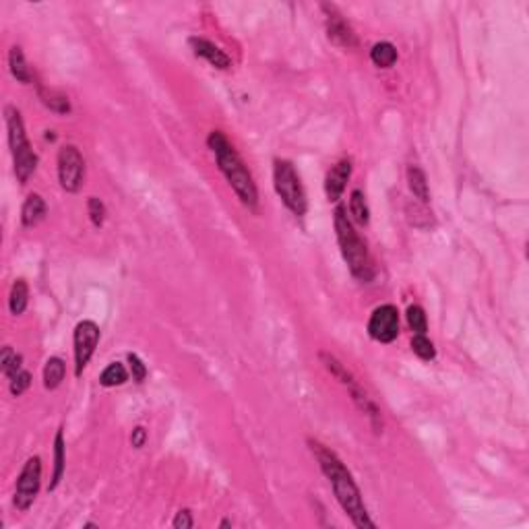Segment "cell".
Returning <instances> with one entry per match:
<instances>
[{
	"label": "cell",
	"mask_w": 529,
	"mask_h": 529,
	"mask_svg": "<svg viewBox=\"0 0 529 529\" xmlns=\"http://www.w3.org/2000/svg\"><path fill=\"white\" fill-rule=\"evenodd\" d=\"M85 180V160L75 145H64L58 151V182L66 192H79Z\"/></svg>",
	"instance_id": "obj_6"
},
{
	"label": "cell",
	"mask_w": 529,
	"mask_h": 529,
	"mask_svg": "<svg viewBox=\"0 0 529 529\" xmlns=\"http://www.w3.org/2000/svg\"><path fill=\"white\" fill-rule=\"evenodd\" d=\"M13 166H15V176L21 184H27L34 172L38 170V155L31 147L19 151L13 155Z\"/></svg>",
	"instance_id": "obj_14"
},
{
	"label": "cell",
	"mask_w": 529,
	"mask_h": 529,
	"mask_svg": "<svg viewBox=\"0 0 529 529\" xmlns=\"http://www.w3.org/2000/svg\"><path fill=\"white\" fill-rule=\"evenodd\" d=\"M40 99H42V104H44L45 108H50L56 114H69L71 112V101L60 91L40 87Z\"/></svg>",
	"instance_id": "obj_23"
},
{
	"label": "cell",
	"mask_w": 529,
	"mask_h": 529,
	"mask_svg": "<svg viewBox=\"0 0 529 529\" xmlns=\"http://www.w3.org/2000/svg\"><path fill=\"white\" fill-rule=\"evenodd\" d=\"M405 316H407V325H409V329L416 333V335H426V331H428V318H426V312L422 306H418V304H411L407 312H405Z\"/></svg>",
	"instance_id": "obj_25"
},
{
	"label": "cell",
	"mask_w": 529,
	"mask_h": 529,
	"mask_svg": "<svg viewBox=\"0 0 529 529\" xmlns=\"http://www.w3.org/2000/svg\"><path fill=\"white\" fill-rule=\"evenodd\" d=\"M129 381V372L127 368L120 364V362H112L104 368V372L99 374V385L106 387V389H112V387H120Z\"/></svg>",
	"instance_id": "obj_20"
},
{
	"label": "cell",
	"mask_w": 529,
	"mask_h": 529,
	"mask_svg": "<svg viewBox=\"0 0 529 529\" xmlns=\"http://www.w3.org/2000/svg\"><path fill=\"white\" fill-rule=\"evenodd\" d=\"M64 372H66V366H64V360L62 358H50L45 362L44 366V387L48 391H54L62 385L64 381Z\"/></svg>",
	"instance_id": "obj_19"
},
{
	"label": "cell",
	"mask_w": 529,
	"mask_h": 529,
	"mask_svg": "<svg viewBox=\"0 0 529 529\" xmlns=\"http://www.w3.org/2000/svg\"><path fill=\"white\" fill-rule=\"evenodd\" d=\"M145 442H147V430L143 426H136L131 435V444L134 449H143Z\"/></svg>",
	"instance_id": "obj_32"
},
{
	"label": "cell",
	"mask_w": 529,
	"mask_h": 529,
	"mask_svg": "<svg viewBox=\"0 0 529 529\" xmlns=\"http://www.w3.org/2000/svg\"><path fill=\"white\" fill-rule=\"evenodd\" d=\"M333 223H335V236L344 255V261L350 267V273L358 281L370 283L374 279V263L368 253L366 242L358 236L353 230L352 220L348 218V209L339 205L333 213Z\"/></svg>",
	"instance_id": "obj_3"
},
{
	"label": "cell",
	"mask_w": 529,
	"mask_h": 529,
	"mask_svg": "<svg viewBox=\"0 0 529 529\" xmlns=\"http://www.w3.org/2000/svg\"><path fill=\"white\" fill-rule=\"evenodd\" d=\"M273 186L277 197L283 201V205L296 216L304 218L309 209L306 192L302 186V180L298 176L296 168L288 160H275L273 162Z\"/></svg>",
	"instance_id": "obj_5"
},
{
	"label": "cell",
	"mask_w": 529,
	"mask_h": 529,
	"mask_svg": "<svg viewBox=\"0 0 529 529\" xmlns=\"http://www.w3.org/2000/svg\"><path fill=\"white\" fill-rule=\"evenodd\" d=\"M350 213H352V220L360 225H368L370 221V209H368V203H366V197L362 190H352L350 195Z\"/></svg>",
	"instance_id": "obj_24"
},
{
	"label": "cell",
	"mask_w": 529,
	"mask_h": 529,
	"mask_svg": "<svg viewBox=\"0 0 529 529\" xmlns=\"http://www.w3.org/2000/svg\"><path fill=\"white\" fill-rule=\"evenodd\" d=\"M45 218V201L42 199V195L38 192H31L25 203H23V209H21V223L25 227H34L38 225L40 221Z\"/></svg>",
	"instance_id": "obj_15"
},
{
	"label": "cell",
	"mask_w": 529,
	"mask_h": 529,
	"mask_svg": "<svg viewBox=\"0 0 529 529\" xmlns=\"http://www.w3.org/2000/svg\"><path fill=\"white\" fill-rule=\"evenodd\" d=\"M8 69H10V75L23 83V85H29L31 83V71L25 62V56H23V50L19 45H13L8 50Z\"/></svg>",
	"instance_id": "obj_16"
},
{
	"label": "cell",
	"mask_w": 529,
	"mask_h": 529,
	"mask_svg": "<svg viewBox=\"0 0 529 529\" xmlns=\"http://www.w3.org/2000/svg\"><path fill=\"white\" fill-rule=\"evenodd\" d=\"M350 178H352V160H339L329 168L325 176V195L331 203H337L344 197Z\"/></svg>",
	"instance_id": "obj_11"
},
{
	"label": "cell",
	"mask_w": 529,
	"mask_h": 529,
	"mask_svg": "<svg viewBox=\"0 0 529 529\" xmlns=\"http://www.w3.org/2000/svg\"><path fill=\"white\" fill-rule=\"evenodd\" d=\"M127 360H129V364H131L132 381H134V383H143V381L147 379V366L143 364V360H141L136 353H129Z\"/></svg>",
	"instance_id": "obj_30"
},
{
	"label": "cell",
	"mask_w": 529,
	"mask_h": 529,
	"mask_svg": "<svg viewBox=\"0 0 529 529\" xmlns=\"http://www.w3.org/2000/svg\"><path fill=\"white\" fill-rule=\"evenodd\" d=\"M188 44H190L192 52H195L197 56L205 58L211 66H216V69H220V71H227V69L232 66L230 56H227L221 48H218V45L213 44V42H209V40H205V38L192 36V38L188 40Z\"/></svg>",
	"instance_id": "obj_13"
},
{
	"label": "cell",
	"mask_w": 529,
	"mask_h": 529,
	"mask_svg": "<svg viewBox=\"0 0 529 529\" xmlns=\"http://www.w3.org/2000/svg\"><path fill=\"white\" fill-rule=\"evenodd\" d=\"M411 352L416 353L420 360H424V362H430V360L437 358V348H435V344L426 335H414V339H411Z\"/></svg>",
	"instance_id": "obj_27"
},
{
	"label": "cell",
	"mask_w": 529,
	"mask_h": 529,
	"mask_svg": "<svg viewBox=\"0 0 529 529\" xmlns=\"http://www.w3.org/2000/svg\"><path fill=\"white\" fill-rule=\"evenodd\" d=\"M42 486V459L40 457H29L17 478V486H15V507L19 511H27L34 500L38 498Z\"/></svg>",
	"instance_id": "obj_7"
},
{
	"label": "cell",
	"mask_w": 529,
	"mask_h": 529,
	"mask_svg": "<svg viewBox=\"0 0 529 529\" xmlns=\"http://www.w3.org/2000/svg\"><path fill=\"white\" fill-rule=\"evenodd\" d=\"M310 451L316 457L320 472L325 474V478L329 480V484L333 488V494L337 498V502L341 505L344 513L352 519V523L360 529H374V521L368 515V509L362 500V492L358 484L353 482L350 470L346 467V463L337 457L335 451H331L329 446H325L323 442L309 441Z\"/></svg>",
	"instance_id": "obj_1"
},
{
	"label": "cell",
	"mask_w": 529,
	"mask_h": 529,
	"mask_svg": "<svg viewBox=\"0 0 529 529\" xmlns=\"http://www.w3.org/2000/svg\"><path fill=\"white\" fill-rule=\"evenodd\" d=\"M207 147L213 151L220 172L225 176L227 184L240 199V203L255 211L259 207V190H257L251 170L246 168V164L242 162L234 145L225 139V134L221 131H211L207 136Z\"/></svg>",
	"instance_id": "obj_2"
},
{
	"label": "cell",
	"mask_w": 529,
	"mask_h": 529,
	"mask_svg": "<svg viewBox=\"0 0 529 529\" xmlns=\"http://www.w3.org/2000/svg\"><path fill=\"white\" fill-rule=\"evenodd\" d=\"M368 335L379 344H393L399 335V312L393 304L372 310L368 318Z\"/></svg>",
	"instance_id": "obj_9"
},
{
	"label": "cell",
	"mask_w": 529,
	"mask_h": 529,
	"mask_svg": "<svg viewBox=\"0 0 529 529\" xmlns=\"http://www.w3.org/2000/svg\"><path fill=\"white\" fill-rule=\"evenodd\" d=\"M323 10L327 15V36L329 40L339 48H346V50H352L358 45V38L353 34L352 25L344 19V15L331 6V4H323Z\"/></svg>",
	"instance_id": "obj_10"
},
{
	"label": "cell",
	"mask_w": 529,
	"mask_h": 529,
	"mask_svg": "<svg viewBox=\"0 0 529 529\" xmlns=\"http://www.w3.org/2000/svg\"><path fill=\"white\" fill-rule=\"evenodd\" d=\"M29 385H31V374L27 370H19L15 376L8 379V389L15 397L23 395L29 389Z\"/></svg>",
	"instance_id": "obj_29"
},
{
	"label": "cell",
	"mask_w": 529,
	"mask_h": 529,
	"mask_svg": "<svg viewBox=\"0 0 529 529\" xmlns=\"http://www.w3.org/2000/svg\"><path fill=\"white\" fill-rule=\"evenodd\" d=\"M99 344V327L93 320H81L73 333V352H75V374L81 376L87 368L91 355Z\"/></svg>",
	"instance_id": "obj_8"
},
{
	"label": "cell",
	"mask_w": 529,
	"mask_h": 529,
	"mask_svg": "<svg viewBox=\"0 0 529 529\" xmlns=\"http://www.w3.org/2000/svg\"><path fill=\"white\" fill-rule=\"evenodd\" d=\"M21 362H23L21 355L15 352L13 348H8V346L0 353V368H2V372H4V376H8V379L15 376L19 370H23V368H21Z\"/></svg>",
	"instance_id": "obj_26"
},
{
	"label": "cell",
	"mask_w": 529,
	"mask_h": 529,
	"mask_svg": "<svg viewBox=\"0 0 529 529\" xmlns=\"http://www.w3.org/2000/svg\"><path fill=\"white\" fill-rule=\"evenodd\" d=\"M370 60L379 69H391L397 62V48L391 42H379L370 50Z\"/></svg>",
	"instance_id": "obj_21"
},
{
	"label": "cell",
	"mask_w": 529,
	"mask_h": 529,
	"mask_svg": "<svg viewBox=\"0 0 529 529\" xmlns=\"http://www.w3.org/2000/svg\"><path fill=\"white\" fill-rule=\"evenodd\" d=\"M87 213H89V220H91V223H93L95 227H101V225H104V221H106V216H108L104 201H101V199H97V197H89Z\"/></svg>",
	"instance_id": "obj_28"
},
{
	"label": "cell",
	"mask_w": 529,
	"mask_h": 529,
	"mask_svg": "<svg viewBox=\"0 0 529 529\" xmlns=\"http://www.w3.org/2000/svg\"><path fill=\"white\" fill-rule=\"evenodd\" d=\"M407 184L411 195L420 201V203H428L430 201V190H428V180L426 174L420 166H409L407 168Z\"/></svg>",
	"instance_id": "obj_17"
},
{
	"label": "cell",
	"mask_w": 529,
	"mask_h": 529,
	"mask_svg": "<svg viewBox=\"0 0 529 529\" xmlns=\"http://www.w3.org/2000/svg\"><path fill=\"white\" fill-rule=\"evenodd\" d=\"M62 474H64V435L60 428L54 439V474H52V482L48 486V490L58 488L60 480H62Z\"/></svg>",
	"instance_id": "obj_22"
},
{
	"label": "cell",
	"mask_w": 529,
	"mask_h": 529,
	"mask_svg": "<svg viewBox=\"0 0 529 529\" xmlns=\"http://www.w3.org/2000/svg\"><path fill=\"white\" fill-rule=\"evenodd\" d=\"M172 526L176 529H190L195 526V521H192V513L188 511V509H182V511H178L176 517H174V521H172Z\"/></svg>",
	"instance_id": "obj_31"
},
{
	"label": "cell",
	"mask_w": 529,
	"mask_h": 529,
	"mask_svg": "<svg viewBox=\"0 0 529 529\" xmlns=\"http://www.w3.org/2000/svg\"><path fill=\"white\" fill-rule=\"evenodd\" d=\"M4 120H6V131H8V147H10V155L31 147L25 134V127H23V118L19 114L17 108L6 106L4 108Z\"/></svg>",
	"instance_id": "obj_12"
},
{
	"label": "cell",
	"mask_w": 529,
	"mask_h": 529,
	"mask_svg": "<svg viewBox=\"0 0 529 529\" xmlns=\"http://www.w3.org/2000/svg\"><path fill=\"white\" fill-rule=\"evenodd\" d=\"M318 358H320L323 366L331 372V376L337 379V381L350 391L355 407L368 418L372 430H374V432H383V411H381V407L374 403L372 397L368 395V391L358 383V379L348 370V366H346L339 358H335L333 353L329 352H320L318 353Z\"/></svg>",
	"instance_id": "obj_4"
},
{
	"label": "cell",
	"mask_w": 529,
	"mask_h": 529,
	"mask_svg": "<svg viewBox=\"0 0 529 529\" xmlns=\"http://www.w3.org/2000/svg\"><path fill=\"white\" fill-rule=\"evenodd\" d=\"M29 304V288L25 283V279H17L10 288V294H8V309H10V314L19 316L23 314L25 309Z\"/></svg>",
	"instance_id": "obj_18"
}]
</instances>
